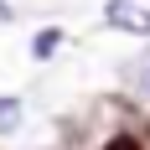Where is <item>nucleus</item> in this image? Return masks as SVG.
<instances>
[{"label":"nucleus","instance_id":"f257e3e1","mask_svg":"<svg viewBox=\"0 0 150 150\" xmlns=\"http://www.w3.org/2000/svg\"><path fill=\"white\" fill-rule=\"evenodd\" d=\"M104 21L124 36H150V0H109Z\"/></svg>","mask_w":150,"mask_h":150},{"label":"nucleus","instance_id":"f03ea898","mask_svg":"<svg viewBox=\"0 0 150 150\" xmlns=\"http://www.w3.org/2000/svg\"><path fill=\"white\" fill-rule=\"evenodd\" d=\"M21 119H26L21 98H0V135H16V129H21Z\"/></svg>","mask_w":150,"mask_h":150},{"label":"nucleus","instance_id":"7ed1b4c3","mask_svg":"<svg viewBox=\"0 0 150 150\" xmlns=\"http://www.w3.org/2000/svg\"><path fill=\"white\" fill-rule=\"evenodd\" d=\"M62 42V36H57V31H47V36H42V42H36V47H31V52H36V57H47V52H52V47H57Z\"/></svg>","mask_w":150,"mask_h":150},{"label":"nucleus","instance_id":"20e7f679","mask_svg":"<svg viewBox=\"0 0 150 150\" xmlns=\"http://www.w3.org/2000/svg\"><path fill=\"white\" fill-rule=\"evenodd\" d=\"M104 150H140V145H135V140H129V135H119V140H109Z\"/></svg>","mask_w":150,"mask_h":150},{"label":"nucleus","instance_id":"39448f33","mask_svg":"<svg viewBox=\"0 0 150 150\" xmlns=\"http://www.w3.org/2000/svg\"><path fill=\"white\" fill-rule=\"evenodd\" d=\"M0 26H11V5H5V0H0Z\"/></svg>","mask_w":150,"mask_h":150},{"label":"nucleus","instance_id":"423d86ee","mask_svg":"<svg viewBox=\"0 0 150 150\" xmlns=\"http://www.w3.org/2000/svg\"><path fill=\"white\" fill-rule=\"evenodd\" d=\"M140 93H150V67H145V78H140Z\"/></svg>","mask_w":150,"mask_h":150}]
</instances>
